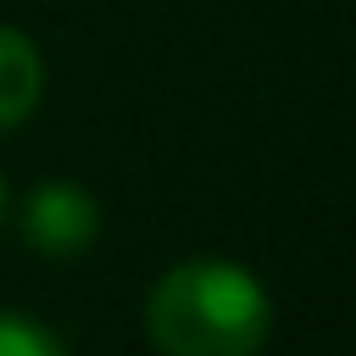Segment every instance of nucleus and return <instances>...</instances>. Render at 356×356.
<instances>
[{
	"instance_id": "nucleus-1",
	"label": "nucleus",
	"mask_w": 356,
	"mask_h": 356,
	"mask_svg": "<svg viewBox=\"0 0 356 356\" xmlns=\"http://www.w3.org/2000/svg\"><path fill=\"white\" fill-rule=\"evenodd\" d=\"M145 334L161 356H256L273 334V300L250 267L189 256L156 278Z\"/></svg>"
},
{
	"instance_id": "nucleus-2",
	"label": "nucleus",
	"mask_w": 356,
	"mask_h": 356,
	"mask_svg": "<svg viewBox=\"0 0 356 356\" xmlns=\"http://www.w3.org/2000/svg\"><path fill=\"white\" fill-rule=\"evenodd\" d=\"M100 234V206L78 184H39L22 206V239L39 256H78Z\"/></svg>"
},
{
	"instance_id": "nucleus-3",
	"label": "nucleus",
	"mask_w": 356,
	"mask_h": 356,
	"mask_svg": "<svg viewBox=\"0 0 356 356\" xmlns=\"http://www.w3.org/2000/svg\"><path fill=\"white\" fill-rule=\"evenodd\" d=\"M39 95H44V56H39V44L22 28L0 22V134L22 128L33 117V106H39Z\"/></svg>"
},
{
	"instance_id": "nucleus-4",
	"label": "nucleus",
	"mask_w": 356,
	"mask_h": 356,
	"mask_svg": "<svg viewBox=\"0 0 356 356\" xmlns=\"http://www.w3.org/2000/svg\"><path fill=\"white\" fill-rule=\"evenodd\" d=\"M0 356H67V345L17 306H0Z\"/></svg>"
},
{
	"instance_id": "nucleus-5",
	"label": "nucleus",
	"mask_w": 356,
	"mask_h": 356,
	"mask_svg": "<svg viewBox=\"0 0 356 356\" xmlns=\"http://www.w3.org/2000/svg\"><path fill=\"white\" fill-rule=\"evenodd\" d=\"M0 217H6V178H0Z\"/></svg>"
}]
</instances>
